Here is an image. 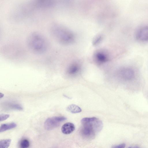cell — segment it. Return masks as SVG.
Listing matches in <instances>:
<instances>
[{
	"label": "cell",
	"mask_w": 148,
	"mask_h": 148,
	"mask_svg": "<svg viewBox=\"0 0 148 148\" xmlns=\"http://www.w3.org/2000/svg\"><path fill=\"white\" fill-rule=\"evenodd\" d=\"M81 122L82 127L80 133L86 139H93L96 133L100 131L103 127L102 122L95 117L84 118L81 120Z\"/></svg>",
	"instance_id": "obj_1"
},
{
	"label": "cell",
	"mask_w": 148,
	"mask_h": 148,
	"mask_svg": "<svg viewBox=\"0 0 148 148\" xmlns=\"http://www.w3.org/2000/svg\"><path fill=\"white\" fill-rule=\"evenodd\" d=\"M27 47L30 51L35 54H41L48 49V40L42 34L38 32L31 33L26 40Z\"/></svg>",
	"instance_id": "obj_2"
},
{
	"label": "cell",
	"mask_w": 148,
	"mask_h": 148,
	"mask_svg": "<svg viewBox=\"0 0 148 148\" xmlns=\"http://www.w3.org/2000/svg\"><path fill=\"white\" fill-rule=\"evenodd\" d=\"M50 33L54 40L62 45L71 44L75 40L74 36L72 32L58 24H54L52 25Z\"/></svg>",
	"instance_id": "obj_3"
},
{
	"label": "cell",
	"mask_w": 148,
	"mask_h": 148,
	"mask_svg": "<svg viewBox=\"0 0 148 148\" xmlns=\"http://www.w3.org/2000/svg\"><path fill=\"white\" fill-rule=\"evenodd\" d=\"M66 118L64 116H53L47 119L45 121L44 127L47 130H50L58 127L61 122L65 121Z\"/></svg>",
	"instance_id": "obj_4"
},
{
	"label": "cell",
	"mask_w": 148,
	"mask_h": 148,
	"mask_svg": "<svg viewBox=\"0 0 148 148\" xmlns=\"http://www.w3.org/2000/svg\"><path fill=\"white\" fill-rule=\"evenodd\" d=\"M137 40L142 41L148 40V26H145L140 28L136 34Z\"/></svg>",
	"instance_id": "obj_5"
},
{
	"label": "cell",
	"mask_w": 148,
	"mask_h": 148,
	"mask_svg": "<svg viewBox=\"0 0 148 148\" xmlns=\"http://www.w3.org/2000/svg\"><path fill=\"white\" fill-rule=\"evenodd\" d=\"M119 76L122 78L130 80L132 79L134 76V72L131 68H125L121 69L119 72Z\"/></svg>",
	"instance_id": "obj_6"
},
{
	"label": "cell",
	"mask_w": 148,
	"mask_h": 148,
	"mask_svg": "<svg viewBox=\"0 0 148 148\" xmlns=\"http://www.w3.org/2000/svg\"><path fill=\"white\" fill-rule=\"evenodd\" d=\"M94 58L99 64H103L107 62L109 59L107 54L105 52L101 51H97L94 54Z\"/></svg>",
	"instance_id": "obj_7"
},
{
	"label": "cell",
	"mask_w": 148,
	"mask_h": 148,
	"mask_svg": "<svg viewBox=\"0 0 148 148\" xmlns=\"http://www.w3.org/2000/svg\"><path fill=\"white\" fill-rule=\"evenodd\" d=\"M75 130L74 125L71 123L64 124L62 126L61 131L64 134H68L72 133Z\"/></svg>",
	"instance_id": "obj_8"
},
{
	"label": "cell",
	"mask_w": 148,
	"mask_h": 148,
	"mask_svg": "<svg viewBox=\"0 0 148 148\" xmlns=\"http://www.w3.org/2000/svg\"><path fill=\"white\" fill-rule=\"evenodd\" d=\"M80 66L79 64L75 63L71 65L67 70V73L70 75H74L77 74L79 71Z\"/></svg>",
	"instance_id": "obj_9"
},
{
	"label": "cell",
	"mask_w": 148,
	"mask_h": 148,
	"mask_svg": "<svg viewBox=\"0 0 148 148\" xmlns=\"http://www.w3.org/2000/svg\"><path fill=\"white\" fill-rule=\"evenodd\" d=\"M16 126V124L14 122L2 124L0 127V132L13 129Z\"/></svg>",
	"instance_id": "obj_10"
},
{
	"label": "cell",
	"mask_w": 148,
	"mask_h": 148,
	"mask_svg": "<svg viewBox=\"0 0 148 148\" xmlns=\"http://www.w3.org/2000/svg\"><path fill=\"white\" fill-rule=\"evenodd\" d=\"M37 5L40 7H47L51 6L53 3V0H36Z\"/></svg>",
	"instance_id": "obj_11"
},
{
	"label": "cell",
	"mask_w": 148,
	"mask_h": 148,
	"mask_svg": "<svg viewBox=\"0 0 148 148\" xmlns=\"http://www.w3.org/2000/svg\"><path fill=\"white\" fill-rule=\"evenodd\" d=\"M67 110L69 112L73 113H79L82 111V109L80 108L74 104L68 106L67 108Z\"/></svg>",
	"instance_id": "obj_12"
},
{
	"label": "cell",
	"mask_w": 148,
	"mask_h": 148,
	"mask_svg": "<svg viewBox=\"0 0 148 148\" xmlns=\"http://www.w3.org/2000/svg\"><path fill=\"white\" fill-rule=\"evenodd\" d=\"M11 139H8L1 140H0V147L1 148H7L10 145Z\"/></svg>",
	"instance_id": "obj_13"
},
{
	"label": "cell",
	"mask_w": 148,
	"mask_h": 148,
	"mask_svg": "<svg viewBox=\"0 0 148 148\" xmlns=\"http://www.w3.org/2000/svg\"><path fill=\"white\" fill-rule=\"evenodd\" d=\"M7 109L21 110L23 109L22 107L20 105L13 103L7 104Z\"/></svg>",
	"instance_id": "obj_14"
},
{
	"label": "cell",
	"mask_w": 148,
	"mask_h": 148,
	"mask_svg": "<svg viewBox=\"0 0 148 148\" xmlns=\"http://www.w3.org/2000/svg\"><path fill=\"white\" fill-rule=\"evenodd\" d=\"M30 145L29 140L27 139H24L21 141L20 146L22 148H27Z\"/></svg>",
	"instance_id": "obj_15"
},
{
	"label": "cell",
	"mask_w": 148,
	"mask_h": 148,
	"mask_svg": "<svg viewBox=\"0 0 148 148\" xmlns=\"http://www.w3.org/2000/svg\"><path fill=\"white\" fill-rule=\"evenodd\" d=\"M103 37L101 35H99L95 37L93 41V45L94 46H97L99 45L102 40Z\"/></svg>",
	"instance_id": "obj_16"
},
{
	"label": "cell",
	"mask_w": 148,
	"mask_h": 148,
	"mask_svg": "<svg viewBox=\"0 0 148 148\" xmlns=\"http://www.w3.org/2000/svg\"><path fill=\"white\" fill-rule=\"evenodd\" d=\"M10 115L8 114H1L0 115V121H1L5 120L10 117Z\"/></svg>",
	"instance_id": "obj_17"
},
{
	"label": "cell",
	"mask_w": 148,
	"mask_h": 148,
	"mask_svg": "<svg viewBox=\"0 0 148 148\" xmlns=\"http://www.w3.org/2000/svg\"><path fill=\"white\" fill-rule=\"evenodd\" d=\"M125 144L123 143L118 145H114L112 147L113 148H123L125 147Z\"/></svg>",
	"instance_id": "obj_18"
},
{
	"label": "cell",
	"mask_w": 148,
	"mask_h": 148,
	"mask_svg": "<svg viewBox=\"0 0 148 148\" xmlns=\"http://www.w3.org/2000/svg\"><path fill=\"white\" fill-rule=\"evenodd\" d=\"M4 96V94L1 93H0V98H1L2 97H3Z\"/></svg>",
	"instance_id": "obj_19"
}]
</instances>
